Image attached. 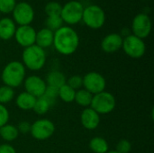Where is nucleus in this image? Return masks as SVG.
I'll return each mask as SVG.
<instances>
[{
    "label": "nucleus",
    "mask_w": 154,
    "mask_h": 153,
    "mask_svg": "<svg viewBox=\"0 0 154 153\" xmlns=\"http://www.w3.org/2000/svg\"><path fill=\"white\" fill-rule=\"evenodd\" d=\"M0 18H1V13H0Z\"/></svg>",
    "instance_id": "obj_36"
},
{
    "label": "nucleus",
    "mask_w": 154,
    "mask_h": 153,
    "mask_svg": "<svg viewBox=\"0 0 154 153\" xmlns=\"http://www.w3.org/2000/svg\"><path fill=\"white\" fill-rule=\"evenodd\" d=\"M51 106H52V105L43 96H41V97H38L36 98V101H35V104H34V106L32 108V110L37 114V115H44L46 114Z\"/></svg>",
    "instance_id": "obj_24"
},
{
    "label": "nucleus",
    "mask_w": 154,
    "mask_h": 153,
    "mask_svg": "<svg viewBox=\"0 0 154 153\" xmlns=\"http://www.w3.org/2000/svg\"><path fill=\"white\" fill-rule=\"evenodd\" d=\"M66 81H67L66 77L62 72L58 71V70H53V71H51L47 75L45 82L47 86L60 88V87L66 84Z\"/></svg>",
    "instance_id": "obj_19"
},
{
    "label": "nucleus",
    "mask_w": 154,
    "mask_h": 153,
    "mask_svg": "<svg viewBox=\"0 0 154 153\" xmlns=\"http://www.w3.org/2000/svg\"><path fill=\"white\" fill-rule=\"evenodd\" d=\"M116 102L113 94L103 91L93 96L90 107L98 115H107L114 111Z\"/></svg>",
    "instance_id": "obj_6"
},
{
    "label": "nucleus",
    "mask_w": 154,
    "mask_h": 153,
    "mask_svg": "<svg viewBox=\"0 0 154 153\" xmlns=\"http://www.w3.org/2000/svg\"><path fill=\"white\" fill-rule=\"evenodd\" d=\"M14 96V88L7 87V86H2L0 87V104L5 105L13 100Z\"/></svg>",
    "instance_id": "obj_26"
},
{
    "label": "nucleus",
    "mask_w": 154,
    "mask_h": 153,
    "mask_svg": "<svg viewBox=\"0 0 154 153\" xmlns=\"http://www.w3.org/2000/svg\"><path fill=\"white\" fill-rule=\"evenodd\" d=\"M93 98V95L90 94L88 91H87L84 88H81L78 91H76L75 94V99L74 101L80 106L83 107H88L91 105V101Z\"/></svg>",
    "instance_id": "obj_21"
},
{
    "label": "nucleus",
    "mask_w": 154,
    "mask_h": 153,
    "mask_svg": "<svg viewBox=\"0 0 154 153\" xmlns=\"http://www.w3.org/2000/svg\"><path fill=\"white\" fill-rule=\"evenodd\" d=\"M152 31V20L150 16L144 13L138 14L132 22L133 34L140 39L147 38Z\"/></svg>",
    "instance_id": "obj_11"
},
{
    "label": "nucleus",
    "mask_w": 154,
    "mask_h": 153,
    "mask_svg": "<svg viewBox=\"0 0 154 153\" xmlns=\"http://www.w3.org/2000/svg\"><path fill=\"white\" fill-rule=\"evenodd\" d=\"M53 37L54 32L48 28L44 27L40 31L36 32V38H35V44L42 49H46L51 47L53 44Z\"/></svg>",
    "instance_id": "obj_17"
},
{
    "label": "nucleus",
    "mask_w": 154,
    "mask_h": 153,
    "mask_svg": "<svg viewBox=\"0 0 154 153\" xmlns=\"http://www.w3.org/2000/svg\"><path fill=\"white\" fill-rule=\"evenodd\" d=\"M14 39L16 42L23 47L27 48L33 44H35V38H36V31L31 25H23L18 26L16 28L14 33Z\"/></svg>",
    "instance_id": "obj_12"
},
{
    "label": "nucleus",
    "mask_w": 154,
    "mask_h": 153,
    "mask_svg": "<svg viewBox=\"0 0 154 153\" xmlns=\"http://www.w3.org/2000/svg\"><path fill=\"white\" fill-rule=\"evenodd\" d=\"M106 86V78H104L103 75H101L98 72L91 71L87 73L83 77L84 89L88 91L93 96L105 91Z\"/></svg>",
    "instance_id": "obj_10"
},
{
    "label": "nucleus",
    "mask_w": 154,
    "mask_h": 153,
    "mask_svg": "<svg viewBox=\"0 0 154 153\" xmlns=\"http://www.w3.org/2000/svg\"><path fill=\"white\" fill-rule=\"evenodd\" d=\"M23 64L25 68L32 71L42 69L46 63V52L43 49L33 44L24 48L22 54Z\"/></svg>",
    "instance_id": "obj_3"
},
{
    "label": "nucleus",
    "mask_w": 154,
    "mask_h": 153,
    "mask_svg": "<svg viewBox=\"0 0 154 153\" xmlns=\"http://www.w3.org/2000/svg\"><path fill=\"white\" fill-rule=\"evenodd\" d=\"M16 24L13 19L9 17L0 18V39L8 41L14 36L16 31Z\"/></svg>",
    "instance_id": "obj_16"
},
{
    "label": "nucleus",
    "mask_w": 154,
    "mask_h": 153,
    "mask_svg": "<svg viewBox=\"0 0 154 153\" xmlns=\"http://www.w3.org/2000/svg\"><path fill=\"white\" fill-rule=\"evenodd\" d=\"M35 101L36 97L27 92H22L17 96L15 99V104L21 110L29 111L33 108Z\"/></svg>",
    "instance_id": "obj_18"
},
{
    "label": "nucleus",
    "mask_w": 154,
    "mask_h": 153,
    "mask_svg": "<svg viewBox=\"0 0 154 153\" xmlns=\"http://www.w3.org/2000/svg\"><path fill=\"white\" fill-rule=\"evenodd\" d=\"M89 148L95 153H106L108 151V143L102 137H94L89 142Z\"/></svg>",
    "instance_id": "obj_22"
},
{
    "label": "nucleus",
    "mask_w": 154,
    "mask_h": 153,
    "mask_svg": "<svg viewBox=\"0 0 154 153\" xmlns=\"http://www.w3.org/2000/svg\"><path fill=\"white\" fill-rule=\"evenodd\" d=\"M0 153H16V151L10 144L4 143L0 145Z\"/></svg>",
    "instance_id": "obj_34"
},
{
    "label": "nucleus",
    "mask_w": 154,
    "mask_h": 153,
    "mask_svg": "<svg viewBox=\"0 0 154 153\" xmlns=\"http://www.w3.org/2000/svg\"><path fill=\"white\" fill-rule=\"evenodd\" d=\"M132 150V144L127 140H121L116 144V151L119 153H129Z\"/></svg>",
    "instance_id": "obj_31"
},
{
    "label": "nucleus",
    "mask_w": 154,
    "mask_h": 153,
    "mask_svg": "<svg viewBox=\"0 0 154 153\" xmlns=\"http://www.w3.org/2000/svg\"><path fill=\"white\" fill-rule=\"evenodd\" d=\"M55 132L54 124L49 119H39L31 124V134L38 141H44L51 138Z\"/></svg>",
    "instance_id": "obj_9"
},
{
    "label": "nucleus",
    "mask_w": 154,
    "mask_h": 153,
    "mask_svg": "<svg viewBox=\"0 0 154 153\" xmlns=\"http://www.w3.org/2000/svg\"><path fill=\"white\" fill-rule=\"evenodd\" d=\"M106 153H119V152H117L116 151H108Z\"/></svg>",
    "instance_id": "obj_35"
},
{
    "label": "nucleus",
    "mask_w": 154,
    "mask_h": 153,
    "mask_svg": "<svg viewBox=\"0 0 154 153\" xmlns=\"http://www.w3.org/2000/svg\"><path fill=\"white\" fill-rule=\"evenodd\" d=\"M52 45L59 53L65 56L71 55L79 45V34L72 27L62 26L54 32Z\"/></svg>",
    "instance_id": "obj_1"
},
{
    "label": "nucleus",
    "mask_w": 154,
    "mask_h": 153,
    "mask_svg": "<svg viewBox=\"0 0 154 153\" xmlns=\"http://www.w3.org/2000/svg\"><path fill=\"white\" fill-rule=\"evenodd\" d=\"M76 91L69 87L67 84L63 85L59 88V97L65 103L74 102Z\"/></svg>",
    "instance_id": "obj_23"
},
{
    "label": "nucleus",
    "mask_w": 154,
    "mask_h": 153,
    "mask_svg": "<svg viewBox=\"0 0 154 153\" xmlns=\"http://www.w3.org/2000/svg\"><path fill=\"white\" fill-rule=\"evenodd\" d=\"M80 122L84 128L88 130H95L100 124V116L91 107H87L81 113Z\"/></svg>",
    "instance_id": "obj_15"
},
{
    "label": "nucleus",
    "mask_w": 154,
    "mask_h": 153,
    "mask_svg": "<svg viewBox=\"0 0 154 153\" xmlns=\"http://www.w3.org/2000/svg\"><path fill=\"white\" fill-rule=\"evenodd\" d=\"M16 5V0H0V13L10 14Z\"/></svg>",
    "instance_id": "obj_30"
},
{
    "label": "nucleus",
    "mask_w": 154,
    "mask_h": 153,
    "mask_svg": "<svg viewBox=\"0 0 154 153\" xmlns=\"http://www.w3.org/2000/svg\"><path fill=\"white\" fill-rule=\"evenodd\" d=\"M63 21L60 17V15H54V16H47L45 20V25L46 28L52 31L53 32L59 30L63 26Z\"/></svg>",
    "instance_id": "obj_25"
},
{
    "label": "nucleus",
    "mask_w": 154,
    "mask_h": 153,
    "mask_svg": "<svg viewBox=\"0 0 154 153\" xmlns=\"http://www.w3.org/2000/svg\"><path fill=\"white\" fill-rule=\"evenodd\" d=\"M81 21H83L88 28L97 30L102 28L106 23V13L101 6L90 5L84 7Z\"/></svg>",
    "instance_id": "obj_4"
},
{
    "label": "nucleus",
    "mask_w": 154,
    "mask_h": 153,
    "mask_svg": "<svg viewBox=\"0 0 154 153\" xmlns=\"http://www.w3.org/2000/svg\"><path fill=\"white\" fill-rule=\"evenodd\" d=\"M42 96L45 97L53 106L55 104L56 98L59 97V88L47 86L46 87V89H45V92H44V94H43Z\"/></svg>",
    "instance_id": "obj_28"
},
{
    "label": "nucleus",
    "mask_w": 154,
    "mask_h": 153,
    "mask_svg": "<svg viewBox=\"0 0 154 153\" xmlns=\"http://www.w3.org/2000/svg\"><path fill=\"white\" fill-rule=\"evenodd\" d=\"M17 130L19 133H28L31 131V124L27 121H23L20 122L18 126H17Z\"/></svg>",
    "instance_id": "obj_33"
},
{
    "label": "nucleus",
    "mask_w": 154,
    "mask_h": 153,
    "mask_svg": "<svg viewBox=\"0 0 154 153\" xmlns=\"http://www.w3.org/2000/svg\"><path fill=\"white\" fill-rule=\"evenodd\" d=\"M8 121H9V112L4 105L0 104V127L8 124Z\"/></svg>",
    "instance_id": "obj_32"
},
{
    "label": "nucleus",
    "mask_w": 154,
    "mask_h": 153,
    "mask_svg": "<svg viewBox=\"0 0 154 153\" xmlns=\"http://www.w3.org/2000/svg\"><path fill=\"white\" fill-rule=\"evenodd\" d=\"M62 5L56 2V1H51L46 4L44 7V12L47 14V16H54V15H60Z\"/></svg>",
    "instance_id": "obj_27"
},
{
    "label": "nucleus",
    "mask_w": 154,
    "mask_h": 153,
    "mask_svg": "<svg viewBox=\"0 0 154 153\" xmlns=\"http://www.w3.org/2000/svg\"><path fill=\"white\" fill-rule=\"evenodd\" d=\"M84 11L82 3L77 0H71L62 5L60 17L63 23L69 25H75L81 22Z\"/></svg>",
    "instance_id": "obj_5"
},
{
    "label": "nucleus",
    "mask_w": 154,
    "mask_h": 153,
    "mask_svg": "<svg viewBox=\"0 0 154 153\" xmlns=\"http://www.w3.org/2000/svg\"><path fill=\"white\" fill-rule=\"evenodd\" d=\"M122 49L127 56L133 59H140L145 53L146 45L143 39H140L134 34H129L123 38Z\"/></svg>",
    "instance_id": "obj_7"
},
{
    "label": "nucleus",
    "mask_w": 154,
    "mask_h": 153,
    "mask_svg": "<svg viewBox=\"0 0 154 153\" xmlns=\"http://www.w3.org/2000/svg\"><path fill=\"white\" fill-rule=\"evenodd\" d=\"M13 21L19 26L30 25L34 19V10L27 2L16 3L13 12Z\"/></svg>",
    "instance_id": "obj_8"
},
{
    "label": "nucleus",
    "mask_w": 154,
    "mask_h": 153,
    "mask_svg": "<svg viewBox=\"0 0 154 153\" xmlns=\"http://www.w3.org/2000/svg\"><path fill=\"white\" fill-rule=\"evenodd\" d=\"M25 67L20 61H11L4 68L1 78L5 86L12 88L21 86L25 78Z\"/></svg>",
    "instance_id": "obj_2"
},
{
    "label": "nucleus",
    "mask_w": 154,
    "mask_h": 153,
    "mask_svg": "<svg viewBox=\"0 0 154 153\" xmlns=\"http://www.w3.org/2000/svg\"><path fill=\"white\" fill-rule=\"evenodd\" d=\"M66 84L69 87H70L72 89H74L75 91L76 90H79L83 87V78L81 76H79V75L71 76L66 81Z\"/></svg>",
    "instance_id": "obj_29"
},
{
    "label": "nucleus",
    "mask_w": 154,
    "mask_h": 153,
    "mask_svg": "<svg viewBox=\"0 0 154 153\" xmlns=\"http://www.w3.org/2000/svg\"><path fill=\"white\" fill-rule=\"evenodd\" d=\"M19 132L17 127L13 124H6L5 125L0 127V137L5 142H13L17 139Z\"/></svg>",
    "instance_id": "obj_20"
},
{
    "label": "nucleus",
    "mask_w": 154,
    "mask_h": 153,
    "mask_svg": "<svg viewBox=\"0 0 154 153\" xmlns=\"http://www.w3.org/2000/svg\"><path fill=\"white\" fill-rule=\"evenodd\" d=\"M24 88L25 92L38 98L43 96L47 84L46 82L40 77L32 75L24 79Z\"/></svg>",
    "instance_id": "obj_13"
},
{
    "label": "nucleus",
    "mask_w": 154,
    "mask_h": 153,
    "mask_svg": "<svg viewBox=\"0 0 154 153\" xmlns=\"http://www.w3.org/2000/svg\"><path fill=\"white\" fill-rule=\"evenodd\" d=\"M123 36L113 32L105 36L101 41V49L106 53H115L122 49Z\"/></svg>",
    "instance_id": "obj_14"
}]
</instances>
